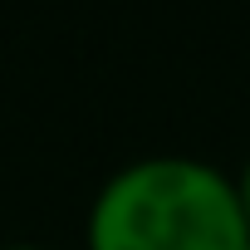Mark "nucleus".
Segmentation results:
<instances>
[{"label": "nucleus", "mask_w": 250, "mask_h": 250, "mask_svg": "<svg viewBox=\"0 0 250 250\" xmlns=\"http://www.w3.org/2000/svg\"><path fill=\"white\" fill-rule=\"evenodd\" d=\"M245 250H250V245H245Z\"/></svg>", "instance_id": "20e7f679"}, {"label": "nucleus", "mask_w": 250, "mask_h": 250, "mask_svg": "<svg viewBox=\"0 0 250 250\" xmlns=\"http://www.w3.org/2000/svg\"><path fill=\"white\" fill-rule=\"evenodd\" d=\"M235 201H240L245 226H250V157H245V167H240V177H235Z\"/></svg>", "instance_id": "f03ea898"}, {"label": "nucleus", "mask_w": 250, "mask_h": 250, "mask_svg": "<svg viewBox=\"0 0 250 250\" xmlns=\"http://www.w3.org/2000/svg\"><path fill=\"white\" fill-rule=\"evenodd\" d=\"M0 250H49V245H0Z\"/></svg>", "instance_id": "7ed1b4c3"}, {"label": "nucleus", "mask_w": 250, "mask_h": 250, "mask_svg": "<svg viewBox=\"0 0 250 250\" xmlns=\"http://www.w3.org/2000/svg\"><path fill=\"white\" fill-rule=\"evenodd\" d=\"M88 250H245L250 226L235 177L201 157L162 152L118 167L83 226Z\"/></svg>", "instance_id": "f257e3e1"}]
</instances>
